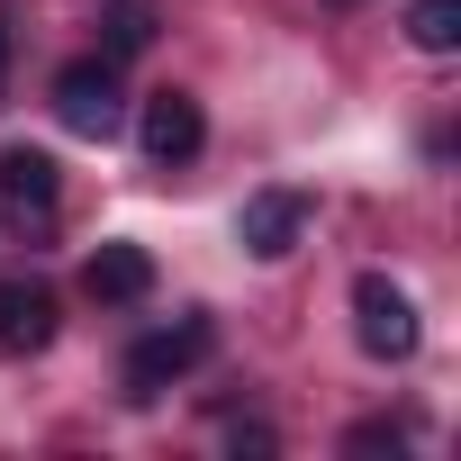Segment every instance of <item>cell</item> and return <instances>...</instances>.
Listing matches in <instances>:
<instances>
[{
    "label": "cell",
    "mask_w": 461,
    "mask_h": 461,
    "mask_svg": "<svg viewBox=\"0 0 461 461\" xmlns=\"http://www.w3.org/2000/svg\"><path fill=\"white\" fill-rule=\"evenodd\" d=\"M344 452H407V425H389V416H362V425L344 434Z\"/></svg>",
    "instance_id": "8fae6325"
},
{
    "label": "cell",
    "mask_w": 461,
    "mask_h": 461,
    "mask_svg": "<svg viewBox=\"0 0 461 461\" xmlns=\"http://www.w3.org/2000/svg\"><path fill=\"white\" fill-rule=\"evenodd\" d=\"M55 344V299L37 281H0V362H28Z\"/></svg>",
    "instance_id": "52a82bcc"
},
{
    "label": "cell",
    "mask_w": 461,
    "mask_h": 461,
    "mask_svg": "<svg viewBox=\"0 0 461 461\" xmlns=\"http://www.w3.org/2000/svg\"><path fill=\"white\" fill-rule=\"evenodd\" d=\"M82 290H91L100 308H136V299L154 290V254H145V245H100V254L82 263Z\"/></svg>",
    "instance_id": "ba28073f"
},
{
    "label": "cell",
    "mask_w": 461,
    "mask_h": 461,
    "mask_svg": "<svg viewBox=\"0 0 461 461\" xmlns=\"http://www.w3.org/2000/svg\"><path fill=\"white\" fill-rule=\"evenodd\" d=\"M299 226H308V199H299V190H254L245 217H236V245H245L254 263H281V254L299 245Z\"/></svg>",
    "instance_id": "8992f818"
},
{
    "label": "cell",
    "mask_w": 461,
    "mask_h": 461,
    "mask_svg": "<svg viewBox=\"0 0 461 461\" xmlns=\"http://www.w3.org/2000/svg\"><path fill=\"white\" fill-rule=\"evenodd\" d=\"M353 335H362L371 362H407L425 326H416V299H407L389 272H362V281H353Z\"/></svg>",
    "instance_id": "7a4b0ae2"
},
{
    "label": "cell",
    "mask_w": 461,
    "mask_h": 461,
    "mask_svg": "<svg viewBox=\"0 0 461 461\" xmlns=\"http://www.w3.org/2000/svg\"><path fill=\"white\" fill-rule=\"evenodd\" d=\"M64 199V163L46 145H0V217L10 226H55Z\"/></svg>",
    "instance_id": "277c9868"
},
{
    "label": "cell",
    "mask_w": 461,
    "mask_h": 461,
    "mask_svg": "<svg viewBox=\"0 0 461 461\" xmlns=\"http://www.w3.org/2000/svg\"><path fill=\"white\" fill-rule=\"evenodd\" d=\"M226 443H236V452H254V461H263V452H272L281 434H272V425H236V434H226Z\"/></svg>",
    "instance_id": "7c38bea8"
},
{
    "label": "cell",
    "mask_w": 461,
    "mask_h": 461,
    "mask_svg": "<svg viewBox=\"0 0 461 461\" xmlns=\"http://www.w3.org/2000/svg\"><path fill=\"white\" fill-rule=\"evenodd\" d=\"M154 28H163V19H154V0H109V10H100V55L127 64V55L154 46Z\"/></svg>",
    "instance_id": "9c48e42d"
},
{
    "label": "cell",
    "mask_w": 461,
    "mask_h": 461,
    "mask_svg": "<svg viewBox=\"0 0 461 461\" xmlns=\"http://www.w3.org/2000/svg\"><path fill=\"white\" fill-rule=\"evenodd\" d=\"M0 91H10V19H0Z\"/></svg>",
    "instance_id": "4fadbf2b"
},
{
    "label": "cell",
    "mask_w": 461,
    "mask_h": 461,
    "mask_svg": "<svg viewBox=\"0 0 461 461\" xmlns=\"http://www.w3.org/2000/svg\"><path fill=\"white\" fill-rule=\"evenodd\" d=\"M55 118H64L73 136H118V118H127V100H118V64H109V55L64 64V73H55Z\"/></svg>",
    "instance_id": "3957f363"
},
{
    "label": "cell",
    "mask_w": 461,
    "mask_h": 461,
    "mask_svg": "<svg viewBox=\"0 0 461 461\" xmlns=\"http://www.w3.org/2000/svg\"><path fill=\"white\" fill-rule=\"evenodd\" d=\"M208 353H217V326H208V317H172V326H154V335L127 344V371H118V380H127V398L145 407V398H163L172 380H190Z\"/></svg>",
    "instance_id": "6da1fadb"
},
{
    "label": "cell",
    "mask_w": 461,
    "mask_h": 461,
    "mask_svg": "<svg viewBox=\"0 0 461 461\" xmlns=\"http://www.w3.org/2000/svg\"><path fill=\"white\" fill-rule=\"evenodd\" d=\"M407 37H416L425 55H452V46H461V0H416V10H407Z\"/></svg>",
    "instance_id": "30bf717a"
},
{
    "label": "cell",
    "mask_w": 461,
    "mask_h": 461,
    "mask_svg": "<svg viewBox=\"0 0 461 461\" xmlns=\"http://www.w3.org/2000/svg\"><path fill=\"white\" fill-rule=\"evenodd\" d=\"M136 145H145V163H154V172H181V163L208 145L199 100H190V91H154V100H145V118H136Z\"/></svg>",
    "instance_id": "5b68a950"
}]
</instances>
